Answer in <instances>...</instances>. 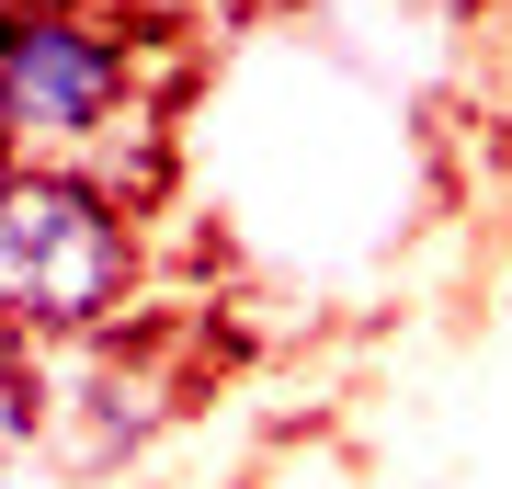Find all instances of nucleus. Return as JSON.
<instances>
[{
  "mask_svg": "<svg viewBox=\"0 0 512 489\" xmlns=\"http://www.w3.org/2000/svg\"><path fill=\"white\" fill-rule=\"evenodd\" d=\"M137 296V205L92 160L0 171V342L69 353L103 342Z\"/></svg>",
  "mask_w": 512,
  "mask_h": 489,
  "instance_id": "nucleus-1",
  "label": "nucleus"
},
{
  "mask_svg": "<svg viewBox=\"0 0 512 489\" xmlns=\"http://www.w3.org/2000/svg\"><path fill=\"white\" fill-rule=\"evenodd\" d=\"M114 126H137V23H126V0L0 12V171L103 160Z\"/></svg>",
  "mask_w": 512,
  "mask_h": 489,
  "instance_id": "nucleus-2",
  "label": "nucleus"
},
{
  "mask_svg": "<svg viewBox=\"0 0 512 489\" xmlns=\"http://www.w3.org/2000/svg\"><path fill=\"white\" fill-rule=\"evenodd\" d=\"M0 489H23V433L0 421Z\"/></svg>",
  "mask_w": 512,
  "mask_h": 489,
  "instance_id": "nucleus-3",
  "label": "nucleus"
}]
</instances>
